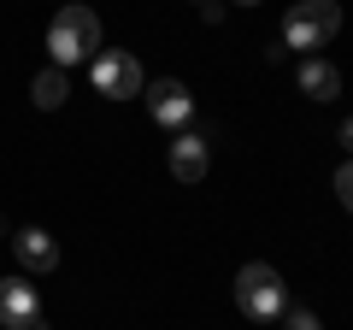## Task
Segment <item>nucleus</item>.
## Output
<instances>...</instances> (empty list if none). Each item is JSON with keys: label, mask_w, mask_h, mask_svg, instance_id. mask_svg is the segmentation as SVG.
<instances>
[{"label": "nucleus", "mask_w": 353, "mask_h": 330, "mask_svg": "<svg viewBox=\"0 0 353 330\" xmlns=\"http://www.w3.org/2000/svg\"><path fill=\"white\" fill-rule=\"evenodd\" d=\"M48 53L53 65H88L94 53H101V18L88 12V6H59L48 24Z\"/></svg>", "instance_id": "nucleus-1"}, {"label": "nucleus", "mask_w": 353, "mask_h": 330, "mask_svg": "<svg viewBox=\"0 0 353 330\" xmlns=\"http://www.w3.org/2000/svg\"><path fill=\"white\" fill-rule=\"evenodd\" d=\"M236 307L248 318H283V313H289V289H283L277 266H265V260L241 266L236 271Z\"/></svg>", "instance_id": "nucleus-2"}, {"label": "nucleus", "mask_w": 353, "mask_h": 330, "mask_svg": "<svg viewBox=\"0 0 353 330\" xmlns=\"http://www.w3.org/2000/svg\"><path fill=\"white\" fill-rule=\"evenodd\" d=\"M341 36V6L336 0H294V12L283 18V41L289 48H330Z\"/></svg>", "instance_id": "nucleus-3"}, {"label": "nucleus", "mask_w": 353, "mask_h": 330, "mask_svg": "<svg viewBox=\"0 0 353 330\" xmlns=\"http://www.w3.org/2000/svg\"><path fill=\"white\" fill-rule=\"evenodd\" d=\"M88 77H94V89H101L106 101H130V95L148 89V83H141V59L124 53V48H101L88 59Z\"/></svg>", "instance_id": "nucleus-4"}, {"label": "nucleus", "mask_w": 353, "mask_h": 330, "mask_svg": "<svg viewBox=\"0 0 353 330\" xmlns=\"http://www.w3.org/2000/svg\"><path fill=\"white\" fill-rule=\"evenodd\" d=\"M141 95H148V113H153V124H159V130H171V136H176V130H183V124L194 118V95L183 89L176 77H159V83H153V89H141Z\"/></svg>", "instance_id": "nucleus-5"}, {"label": "nucleus", "mask_w": 353, "mask_h": 330, "mask_svg": "<svg viewBox=\"0 0 353 330\" xmlns=\"http://www.w3.org/2000/svg\"><path fill=\"white\" fill-rule=\"evenodd\" d=\"M0 330H41V295H36V283H24V278L0 283Z\"/></svg>", "instance_id": "nucleus-6"}, {"label": "nucleus", "mask_w": 353, "mask_h": 330, "mask_svg": "<svg viewBox=\"0 0 353 330\" xmlns=\"http://www.w3.org/2000/svg\"><path fill=\"white\" fill-rule=\"evenodd\" d=\"M12 254L30 278H48V271H59V236H48L41 224H24L12 230Z\"/></svg>", "instance_id": "nucleus-7"}, {"label": "nucleus", "mask_w": 353, "mask_h": 330, "mask_svg": "<svg viewBox=\"0 0 353 330\" xmlns=\"http://www.w3.org/2000/svg\"><path fill=\"white\" fill-rule=\"evenodd\" d=\"M165 165H171L176 183H201L206 165H212V153H206V142L194 136V130H176V136H171V153H165Z\"/></svg>", "instance_id": "nucleus-8"}, {"label": "nucleus", "mask_w": 353, "mask_h": 330, "mask_svg": "<svg viewBox=\"0 0 353 330\" xmlns=\"http://www.w3.org/2000/svg\"><path fill=\"white\" fill-rule=\"evenodd\" d=\"M294 77H301V95H312V101H336V95H341V71L330 59H318V53H312V59H301V71H294Z\"/></svg>", "instance_id": "nucleus-9"}, {"label": "nucleus", "mask_w": 353, "mask_h": 330, "mask_svg": "<svg viewBox=\"0 0 353 330\" xmlns=\"http://www.w3.org/2000/svg\"><path fill=\"white\" fill-rule=\"evenodd\" d=\"M65 95H71V83H65V71H59V65H48V71H41L36 83H30V101H36L41 113H59V106H65Z\"/></svg>", "instance_id": "nucleus-10"}, {"label": "nucleus", "mask_w": 353, "mask_h": 330, "mask_svg": "<svg viewBox=\"0 0 353 330\" xmlns=\"http://www.w3.org/2000/svg\"><path fill=\"white\" fill-rule=\"evenodd\" d=\"M283 330H324V324H318V313L294 307V313H283Z\"/></svg>", "instance_id": "nucleus-11"}, {"label": "nucleus", "mask_w": 353, "mask_h": 330, "mask_svg": "<svg viewBox=\"0 0 353 330\" xmlns=\"http://www.w3.org/2000/svg\"><path fill=\"white\" fill-rule=\"evenodd\" d=\"M336 195H341V206L353 213V159H341V171H336Z\"/></svg>", "instance_id": "nucleus-12"}, {"label": "nucleus", "mask_w": 353, "mask_h": 330, "mask_svg": "<svg viewBox=\"0 0 353 330\" xmlns=\"http://www.w3.org/2000/svg\"><path fill=\"white\" fill-rule=\"evenodd\" d=\"M341 142H347V153H353V118H347V124H341Z\"/></svg>", "instance_id": "nucleus-13"}, {"label": "nucleus", "mask_w": 353, "mask_h": 330, "mask_svg": "<svg viewBox=\"0 0 353 330\" xmlns=\"http://www.w3.org/2000/svg\"><path fill=\"white\" fill-rule=\"evenodd\" d=\"M0 236H12V224H6V218H0Z\"/></svg>", "instance_id": "nucleus-14"}, {"label": "nucleus", "mask_w": 353, "mask_h": 330, "mask_svg": "<svg viewBox=\"0 0 353 330\" xmlns=\"http://www.w3.org/2000/svg\"><path fill=\"white\" fill-rule=\"evenodd\" d=\"M236 6H259V0H236Z\"/></svg>", "instance_id": "nucleus-15"}, {"label": "nucleus", "mask_w": 353, "mask_h": 330, "mask_svg": "<svg viewBox=\"0 0 353 330\" xmlns=\"http://www.w3.org/2000/svg\"><path fill=\"white\" fill-rule=\"evenodd\" d=\"M194 6H201V0H194Z\"/></svg>", "instance_id": "nucleus-16"}, {"label": "nucleus", "mask_w": 353, "mask_h": 330, "mask_svg": "<svg viewBox=\"0 0 353 330\" xmlns=\"http://www.w3.org/2000/svg\"><path fill=\"white\" fill-rule=\"evenodd\" d=\"M41 330H48V324H41Z\"/></svg>", "instance_id": "nucleus-17"}]
</instances>
